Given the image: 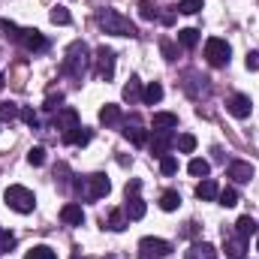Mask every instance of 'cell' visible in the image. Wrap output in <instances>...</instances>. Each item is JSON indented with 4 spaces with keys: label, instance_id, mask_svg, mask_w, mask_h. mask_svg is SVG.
<instances>
[{
    "label": "cell",
    "instance_id": "obj_34",
    "mask_svg": "<svg viewBox=\"0 0 259 259\" xmlns=\"http://www.w3.org/2000/svg\"><path fill=\"white\" fill-rule=\"evenodd\" d=\"M139 15H142L145 21H154V18H160V12H157V6H154L151 0H142V3H139Z\"/></svg>",
    "mask_w": 259,
    "mask_h": 259
},
{
    "label": "cell",
    "instance_id": "obj_4",
    "mask_svg": "<svg viewBox=\"0 0 259 259\" xmlns=\"http://www.w3.org/2000/svg\"><path fill=\"white\" fill-rule=\"evenodd\" d=\"M75 190H78V193H84V199L97 202V199L109 196V190H112V181H109L103 172H97V175H88L84 181H75Z\"/></svg>",
    "mask_w": 259,
    "mask_h": 259
},
{
    "label": "cell",
    "instance_id": "obj_22",
    "mask_svg": "<svg viewBox=\"0 0 259 259\" xmlns=\"http://www.w3.org/2000/svg\"><path fill=\"white\" fill-rule=\"evenodd\" d=\"M160 100H163V84H160V81H151V84L142 91V103H145V106H157Z\"/></svg>",
    "mask_w": 259,
    "mask_h": 259
},
{
    "label": "cell",
    "instance_id": "obj_43",
    "mask_svg": "<svg viewBox=\"0 0 259 259\" xmlns=\"http://www.w3.org/2000/svg\"><path fill=\"white\" fill-rule=\"evenodd\" d=\"M139 190H142V181H136V178H133V181H130V184H127V196L139 193Z\"/></svg>",
    "mask_w": 259,
    "mask_h": 259
},
{
    "label": "cell",
    "instance_id": "obj_20",
    "mask_svg": "<svg viewBox=\"0 0 259 259\" xmlns=\"http://www.w3.org/2000/svg\"><path fill=\"white\" fill-rule=\"evenodd\" d=\"M142 91H145V88H142L139 75H130V81L124 84V100H127L130 106H133V103H139V100H142Z\"/></svg>",
    "mask_w": 259,
    "mask_h": 259
},
{
    "label": "cell",
    "instance_id": "obj_21",
    "mask_svg": "<svg viewBox=\"0 0 259 259\" xmlns=\"http://www.w3.org/2000/svg\"><path fill=\"white\" fill-rule=\"evenodd\" d=\"M235 232H238L241 238H250V235H256V232H259V223L250 217V214H244V217H238V223H235Z\"/></svg>",
    "mask_w": 259,
    "mask_h": 259
},
{
    "label": "cell",
    "instance_id": "obj_32",
    "mask_svg": "<svg viewBox=\"0 0 259 259\" xmlns=\"http://www.w3.org/2000/svg\"><path fill=\"white\" fill-rule=\"evenodd\" d=\"M160 172H163V175H175V172H178V157L163 154V157H160Z\"/></svg>",
    "mask_w": 259,
    "mask_h": 259
},
{
    "label": "cell",
    "instance_id": "obj_11",
    "mask_svg": "<svg viewBox=\"0 0 259 259\" xmlns=\"http://www.w3.org/2000/svg\"><path fill=\"white\" fill-rule=\"evenodd\" d=\"M175 145V136H172V130H157L154 133V139H151V154L154 157H163V154H169V148Z\"/></svg>",
    "mask_w": 259,
    "mask_h": 259
},
{
    "label": "cell",
    "instance_id": "obj_30",
    "mask_svg": "<svg viewBox=\"0 0 259 259\" xmlns=\"http://www.w3.org/2000/svg\"><path fill=\"white\" fill-rule=\"evenodd\" d=\"M175 145H178V151H181V154H193V151H196V136H193V133H181V136L175 139Z\"/></svg>",
    "mask_w": 259,
    "mask_h": 259
},
{
    "label": "cell",
    "instance_id": "obj_45",
    "mask_svg": "<svg viewBox=\"0 0 259 259\" xmlns=\"http://www.w3.org/2000/svg\"><path fill=\"white\" fill-rule=\"evenodd\" d=\"M256 247H259V238H256Z\"/></svg>",
    "mask_w": 259,
    "mask_h": 259
},
{
    "label": "cell",
    "instance_id": "obj_19",
    "mask_svg": "<svg viewBox=\"0 0 259 259\" xmlns=\"http://www.w3.org/2000/svg\"><path fill=\"white\" fill-rule=\"evenodd\" d=\"M106 226L112 229V232H124L130 226V217L124 214V208H115V211H109V220H106Z\"/></svg>",
    "mask_w": 259,
    "mask_h": 259
},
{
    "label": "cell",
    "instance_id": "obj_10",
    "mask_svg": "<svg viewBox=\"0 0 259 259\" xmlns=\"http://www.w3.org/2000/svg\"><path fill=\"white\" fill-rule=\"evenodd\" d=\"M223 244H226V259H244L247 238H241L238 232H226L223 229Z\"/></svg>",
    "mask_w": 259,
    "mask_h": 259
},
{
    "label": "cell",
    "instance_id": "obj_46",
    "mask_svg": "<svg viewBox=\"0 0 259 259\" xmlns=\"http://www.w3.org/2000/svg\"><path fill=\"white\" fill-rule=\"evenodd\" d=\"M0 235H3V229H0Z\"/></svg>",
    "mask_w": 259,
    "mask_h": 259
},
{
    "label": "cell",
    "instance_id": "obj_42",
    "mask_svg": "<svg viewBox=\"0 0 259 259\" xmlns=\"http://www.w3.org/2000/svg\"><path fill=\"white\" fill-rule=\"evenodd\" d=\"M244 64H247V69H256L259 66V52H247V61H244Z\"/></svg>",
    "mask_w": 259,
    "mask_h": 259
},
{
    "label": "cell",
    "instance_id": "obj_24",
    "mask_svg": "<svg viewBox=\"0 0 259 259\" xmlns=\"http://www.w3.org/2000/svg\"><path fill=\"white\" fill-rule=\"evenodd\" d=\"M64 142H66V145H88V142H91V130L78 124L75 130H69V133H64Z\"/></svg>",
    "mask_w": 259,
    "mask_h": 259
},
{
    "label": "cell",
    "instance_id": "obj_28",
    "mask_svg": "<svg viewBox=\"0 0 259 259\" xmlns=\"http://www.w3.org/2000/svg\"><path fill=\"white\" fill-rule=\"evenodd\" d=\"M187 172H190L193 178H208L211 163H208V160H202V157H193V160H190V166H187Z\"/></svg>",
    "mask_w": 259,
    "mask_h": 259
},
{
    "label": "cell",
    "instance_id": "obj_31",
    "mask_svg": "<svg viewBox=\"0 0 259 259\" xmlns=\"http://www.w3.org/2000/svg\"><path fill=\"white\" fill-rule=\"evenodd\" d=\"M24 259H58V253L52 250V247H46V244H36L33 250H27Z\"/></svg>",
    "mask_w": 259,
    "mask_h": 259
},
{
    "label": "cell",
    "instance_id": "obj_1",
    "mask_svg": "<svg viewBox=\"0 0 259 259\" xmlns=\"http://www.w3.org/2000/svg\"><path fill=\"white\" fill-rule=\"evenodd\" d=\"M88 66H91V49H88V42L75 39V42L66 49L64 64H61V72L69 75V78H81V75L88 72Z\"/></svg>",
    "mask_w": 259,
    "mask_h": 259
},
{
    "label": "cell",
    "instance_id": "obj_38",
    "mask_svg": "<svg viewBox=\"0 0 259 259\" xmlns=\"http://www.w3.org/2000/svg\"><path fill=\"white\" fill-rule=\"evenodd\" d=\"M160 52H163V58H166L169 64L178 58V49H175V42H172V39H160Z\"/></svg>",
    "mask_w": 259,
    "mask_h": 259
},
{
    "label": "cell",
    "instance_id": "obj_2",
    "mask_svg": "<svg viewBox=\"0 0 259 259\" xmlns=\"http://www.w3.org/2000/svg\"><path fill=\"white\" fill-rule=\"evenodd\" d=\"M97 24L106 30V33H115V36H139V30H136V24L130 21L127 15H121L118 9H100L97 12Z\"/></svg>",
    "mask_w": 259,
    "mask_h": 259
},
{
    "label": "cell",
    "instance_id": "obj_41",
    "mask_svg": "<svg viewBox=\"0 0 259 259\" xmlns=\"http://www.w3.org/2000/svg\"><path fill=\"white\" fill-rule=\"evenodd\" d=\"M12 244H15V235H12V232H3V235H0V247H3V250H9Z\"/></svg>",
    "mask_w": 259,
    "mask_h": 259
},
{
    "label": "cell",
    "instance_id": "obj_5",
    "mask_svg": "<svg viewBox=\"0 0 259 259\" xmlns=\"http://www.w3.org/2000/svg\"><path fill=\"white\" fill-rule=\"evenodd\" d=\"M229 58H232V49H229L226 39L211 36V39L205 42V61H208L211 66H226L229 64Z\"/></svg>",
    "mask_w": 259,
    "mask_h": 259
},
{
    "label": "cell",
    "instance_id": "obj_40",
    "mask_svg": "<svg viewBox=\"0 0 259 259\" xmlns=\"http://www.w3.org/2000/svg\"><path fill=\"white\" fill-rule=\"evenodd\" d=\"M61 103H64V94H61V91H58V94H49L46 109H49V112H55V109H61Z\"/></svg>",
    "mask_w": 259,
    "mask_h": 259
},
{
    "label": "cell",
    "instance_id": "obj_6",
    "mask_svg": "<svg viewBox=\"0 0 259 259\" xmlns=\"http://www.w3.org/2000/svg\"><path fill=\"white\" fill-rule=\"evenodd\" d=\"M169 253H172V244L163 241V238L148 235V238L139 241V259H166Z\"/></svg>",
    "mask_w": 259,
    "mask_h": 259
},
{
    "label": "cell",
    "instance_id": "obj_13",
    "mask_svg": "<svg viewBox=\"0 0 259 259\" xmlns=\"http://www.w3.org/2000/svg\"><path fill=\"white\" fill-rule=\"evenodd\" d=\"M61 220H64L66 226H81V223H84L81 205H78V202H66L64 208H61Z\"/></svg>",
    "mask_w": 259,
    "mask_h": 259
},
{
    "label": "cell",
    "instance_id": "obj_39",
    "mask_svg": "<svg viewBox=\"0 0 259 259\" xmlns=\"http://www.w3.org/2000/svg\"><path fill=\"white\" fill-rule=\"evenodd\" d=\"M21 121H24V124H27V127H39V115H36V112H33V109H21Z\"/></svg>",
    "mask_w": 259,
    "mask_h": 259
},
{
    "label": "cell",
    "instance_id": "obj_17",
    "mask_svg": "<svg viewBox=\"0 0 259 259\" xmlns=\"http://www.w3.org/2000/svg\"><path fill=\"white\" fill-rule=\"evenodd\" d=\"M55 127L64 130V133L75 130V127H78V112H75V109H61V115L55 118Z\"/></svg>",
    "mask_w": 259,
    "mask_h": 259
},
{
    "label": "cell",
    "instance_id": "obj_18",
    "mask_svg": "<svg viewBox=\"0 0 259 259\" xmlns=\"http://www.w3.org/2000/svg\"><path fill=\"white\" fill-rule=\"evenodd\" d=\"M217 193H220V187H217V181H214V178H202V181H199V187H196V196H199L202 202L217 199Z\"/></svg>",
    "mask_w": 259,
    "mask_h": 259
},
{
    "label": "cell",
    "instance_id": "obj_29",
    "mask_svg": "<svg viewBox=\"0 0 259 259\" xmlns=\"http://www.w3.org/2000/svg\"><path fill=\"white\" fill-rule=\"evenodd\" d=\"M217 202H220L223 208H235V205H238V190H235V187H223V190L217 193Z\"/></svg>",
    "mask_w": 259,
    "mask_h": 259
},
{
    "label": "cell",
    "instance_id": "obj_7",
    "mask_svg": "<svg viewBox=\"0 0 259 259\" xmlns=\"http://www.w3.org/2000/svg\"><path fill=\"white\" fill-rule=\"evenodd\" d=\"M94 61H97V78H103V81H112L115 78V52L112 49L100 46Z\"/></svg>",
    "mask_w": 259,
    "mask_h": 259
},
{
    "label": "cell",
    "instance_id": "obj_26",
    "mask_svg": "<svg viewBox=\"0 0 259 259\" xmlns=\"http://www.w3.org/2000/svg\"><path fill=\"white\" fill-rule=\"evenodd\" d=\"M160 208L163 211H178L181 208V193L178 190H166V193L160 196Z\"/></svg>",
    "mask_w": 259,
    "mask_h": 259
},
{
    "label": "cell",
    "instance_id": "obj_16",
    "mask_svg": "<svg viewBox=\"0 0 259 259\" xmlns=\"http://www.w3.org/2000/svg\"><path fill=\"white\" fill-rule=\"evenodd\" d=\"M100 124H106V127H118V124H121V106L106 103V106L100 109Z\"/></svg>",
    "mask_w": 259,
    "mask_h": 259
},
{
    "label": "cell",
    "instance_id": "obj_12",
    "mask_svg": "<svg viewBox=\"0 0 259 259\" xmlns=\"http://www.w3.org/2000/svg\"><path fill=\"white\" fill-rule=\"evenodd\" d=\"M229 178H232L235 184H250V181H253V166L244 163V160H232V163H229Z\"/></svg>",
    "mask_w": 259,
    "mask_h": 259
},
{
    "label": "cell",
    "instance_id": "obj_33",
    "mask_svg": "<svg viewBox=\"0 0 259 259\" xmlns=\"http://www.w3.org/2000/svg\"><path fill=\"white\" fill-rule=\"evenodd\" d=\"M175 9L184 12V15H196V12H202V0H178Z\"/></svg>",
    "mask_w": 259,
    "mask_h": 259
},
{
    "label": "cell",
    "instance_id": "obj_8",
    "mask_svg": "<svg viewBox=\"0 0 259 259\" xmlns=\"http://www.w3.org/2000/svg\"><path fill=\"white\" fill-rule=\"evenodd\" d=\"M226 109H229V115H232V118L244 121V118H250L253 103H250V97H247V94H232V97H229V103H226Z\"/></svg>",
    "mask_w": 259,
    "mask_h": 259
},
{
    "label": "cell",
    "instance_id": "obj_25",
    "mask_svg": "<svg viewBox=\"0 0 259 259\" xmlns=\"http://www.w3.org/2000/svg\"><path fill=\"white\" fill-rule=\"evenodd\" d=\"M124 136H127L133 145H145L148 142V130L139 127V121H133V124H127V130H124Z\"/></svg>",
    "mask_w": 259,
    "mask_h": 259
},
{
    "label": "cell",
    "instance_id": "obj_37",
    "mask_svg": "<svg viewBox=\"0 0 259 259\" xmlns=\"http://www.w3.org/2000/svg\"><path fill=\"white\" fill-rule=\"evenodd\" d=\"M49 18H52V24H69L72 18H69V12H66L64 6H55L52 12H49Z\"/></svg>",
    "mask_w": 259,
    "mask_h": 259
},
{
    "label": "cell",
    "instance_id": "obj_35",
    "mask_svg": "<svg viewBox=\"0 0 259 259\" xmlns=\"http://www.w3.org/2000/svg\"><path fill=\"white\" fill-rule=\"evenodd\" d=\"M21 115V109L15 103H0V121H15Z\"/></svg>",
    "mask_w": 259,
    "mask_h": 259
},
{
    "label": "cell",
    "instance_id": "obj_9",
    "mask_svg": "<svg viewBox=\"0 0 259 259\" xmlns=\"http://www.w3.org/2000/svg\"><path fill=\"white\" fill-rule=\"evenodd\" d=\"M18 42H21L27 52H42V49L49 46V39H46L36 27H24V30H18Z\"/></svg>",
    "mask_w": 259,
    "mask_h": 259
},
{
    "label": "cell",
    "instance_id": "obj_14",
    "mask_svg": "<svg viewBox=\"0 0 259 259\" xmlns=\"http://www.w3.org/2000/svg\"><path fill=\"white\" fill-rule=\"evenodd\" d=\"M145 211H148V205H145V199L139 193L127 196V202H124V214H127L130 220H142L145 217Z\"/></svg>",
    "mask_w": 259,
    "mask_h": 259
},
{
    "label": "cell",
    "instance_id": "obj_36",
    "mask_svg": "<svg viewBox=\"0 0 259 259\" xmlns=\"http://www.w3.org/2000/svg\"><path fill=\"white\" fill-rule=\"evenodd\" d=\"M27 163H30V166H42V163H46V148H42V145L30 148V151H27Z\"/></svg>",
    "mask_w": 259,
    "mask_h": 259
},
{
    "label": "cell",
    "instance_id": "obj_15",
    "mask_svg": "<svg viewBox=\"0 0 259 259\" xmlns=\"http://www.w3.org/2000/svg\"><path fill=\"white\" fill-rule=\"evenodd\" d=\"M187 259H217V247L208 244V241H196L187 250Z\"/></svg>",
    "mask_w": 259,
    "mask_h": 259
},
{
    "label": "cell",
    "instance_id": "obj_23",
    "mask_svg": "<svg viewBox=\"0 0 259 259\" xmlns=\"http://www.w3.org/2000/svg\"><path fill=\"white\" fill-rule=\"evenodd\" d=\"M178 115L175 112H154V130H175Z\"/></svg>",
    "mask_w": 259,
    "mask_h": 259
},
{
    "label": "cell",
    "instance_id": "obj_27",
    "mask_svg": "<svg viewBox=\"0 0 259 259\" xmlns=\"http://www.w3.org/2000/svg\"><path fill=\"white\" fill-rule=\"evenodd\" d=\"M199 39H202V36H199V30H196V27H184V30H178V42H181L184 49H196V46H199Z\"/></svg>",
    "mask_w": 259,
    "mask_h": 259
},
{
    "label": "cell",
    "instance_id": "obj_3",
    "mask_svg": "<svg viewBox=\"0 0 259 259\" xmlns=\"http://www.w3.org/2000/svg\"><path fill=\"white\" fill-rule=\"evenodd\" d=\"M3 199H6V205H9L12 211H18V214H30V211L36 208L33 190H27V187H21V184H12V187L3 193Z\"/></svg>",
    "mask_w": 259,
    "mask_h": 259
},
{
    "label": "cell",
    "instance_id": "obj_44",
    "mask_svg": "<svg viewBox=\"0 0 259 259\" xmlns=\"http://www.w3.org/2000/svg\"><path fill=\"white\" fill-rule=\"evenodd\" d=\"M0 91H3V72H0Z\"/></svg>",
    "mask_w": 259,
    "mask_h": 259
}]
</instances>
